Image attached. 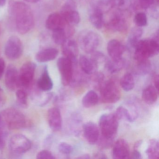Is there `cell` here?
Here are the masks:
<instances>
[{
  "instance_id": "obj_10",
  "label": "cell",
  "mask_w": 159,
  "mask_h": 159,
  "mask_svg": "<svg viewBox=\"0 0 159 159\" xmlns=\"http://www.w3.org/2000/svg\"><path fill=\"white\" fill-rule=\"evenodd\" d=\"M128 27V22L124 12L118 10L112 14L107 23V27L115 32H124Z\"/></svg>"
},
{
  "instance_id": "obj_15",
  "label": "cell",
  "mask_w": 159,
  "mask_h": 159,
  "mask_svg": "<svg viewBox=\"0 0 159 159\" xmlns=\"http://www.w3.org/2000/svg\"><path fill=\"white\" fill-rule=\"evenodd\" d=\"M5 84L6 87L11 91H15L20 87L19 72L12 65L8 66L5 75Z\"/></svg>"
},
{
  "instance_id": "obj_46",
  "label": "cell",
  "mask_w": 159,
  "mask_h": 159,
  "mask_svg": "<svg viewBox=\"0 0 159 159\" xmlns=\"http://www.w3.org/2000/svg\"><path fill=\"white\" fill-rule=\"evenodd\" d=\"M93 158L94 159H106L107 158V157L104 152H95L94 154Z\"/></svg>"
},
{
  "instance_id": "obj_13",
  "label": "cell",
  "mask_w": 159,
  "mask_h": 159,
  "mask_svg": "<svg viewBox=\"0 0 159 159\" xmlns=\"http://www.w3.org/2000/svg\"><path fill=\"white\" fill-rule=\"evenodd\" d=\"M112 158L114 159H125L130 158V147L125 139H118L113 145Z\"/></svg>"
},
{
  "instance_id": "obj_21",
  "label": "cell",
  "mask_w": 159,
  "mask_h": 159,
  "mask_svg": "<svg viewBox=\"0 0 159 159\" xmlns=\"http://www.w3.org/2000/svg\"><path fill=\"white\" fill-rule=\"evenodd\" d=\"M91 24L97 29H100L104 25V12L97 5L90 9L89 16Z\"/></svg>"
},
{
  "instance_id": "obj_35",
  "label": "cell",
  "mask_w": 159,
  "mask_h": 159,
  "mask_svg": "<svg viewBox=\"0 0 159 159\" xmlns=\"http://www.w3.org/2000/svg\"><path fill=\"white\" fill-rule=\"evenodd\" d=\"M16 98L19 106L22 108H27L28 105L27 93L25 89H19L16 91Z\"/></svg>"
},
{
  "instance_id": "obj_17",
  "label": "cell",
  "mask_w": 159,
  "mask_h": 159,
  "mask_svg": "<svg viewBox=\"0 0 159 159\" xmlns=\"http://www.w3.org/2000/svg\"><path fill=\"white\" fill-rule=\"evenodd\" d=\"M61 14L67 23L70 25H75L79 24L80 21V14L75 10L73 3H68L62 9Z\"/></svg>"
},
{
  "instance_id": "obj_42",
  "label": "cell",
  "mask_w": 159,
  "mask_h": 159,
  "mask_svg": "<svg viewBox=\"0 0 159 159\" xmlns=\"http://www.w3.org/2000/svg\"><path fill=\"white\" fill-rule=\"evenodd\" d=\"M156 1L158 3V0H138L139 6L144 10L151 8Z\"/></svg>"
},
{
  "instance_id": "obj_25",
  "label": "cell",
  "mask_w": 159,
  "mask_h": 159,
  "mask_svg": "<svg viewBox=\"0 0 159 159\" xmlns=\"http://www.w3.org/2000/svg\"><path fill=\"white\" fill-rule=\"evenodd\" d=\"M158 91L154 86L149 85L143 91L142 98L143 101L148 105L155 103L158 99Z\"/></svg>"
},
{
  "instance_id": "obj_41",
  "label": "cell",
  "mask_w": 159,
  "mask_h": 159,
  "mask_svg": "<svg viewBox=\"0 0 159 159\" xmlns=\"http://www.w3.org/2000/svg\"><path fill=\"white\" fill-rule=\"evenodd\" d=\"M37 159H54L55 157L51 152L48 150L41 151L37 154Z\"/></svg>"
},
{
  "instance_id": "obj_47",
  "label": "cell",
  "mask_w": 159,
  "mask_h": 159,
  "mask_svg": "<svg viewBox=\"0 0 159 159\" xmlns=\"http://www.w3.org/2000/svg\"><path fill=\"white\" fill-rule=\"evenodd\" d=\"M6 98L3 93V90L0 86V107H2L5 104Z\"/></svg>"
},
{
  "instance_id": "obj_7",
  "label": "cell",
  "mask_w": 159,
  "mask_h": 159,
  "mask_svg": "<svg viewBox=\"0 0 159 159\" xmlns=\"http://www.w3.org/2000/svg\"><path fill=\"white\" fill-rule=\"evenodd\" d=\"M9 148L10 150L14 154H23L31 148V142L24 135L16 134L10 139Z\"/></svg>"
},
{
  "instance_id": "obj_16",
  "label": "cell",
  "mask_w": 159,
  "mask_h": 159,
  "mask_svg": "<svg viewBox=\"0 0 159 159\" xmlns=\"http://www.w3.org/2000/svg\"><path fill=\"white\" fill-rule=\"evenodd\" d=\"M84 136L87 142L92 145L97 142L99 137V130L98 125L93 122L89 121L82 125Z\"/></svg>"
},
{
  "instance_id": "obj_23",
  "label": "cell",
  "mask_w": 159,
  "mask_h": 159,
  "mask_svg": "<svg viewBox=\"0 0 159 159\" xmlns=\"http://www.w3.org/2000/svg\"><path fill=\"white\" fill-rule=\"evenodd\" d=\"M58 55V50L55 48H48L38 52L36 59L39 63H44L54 60Z\"/></svg>"
},
{
  "instance_id": "obj_19",
  "label": "cell",
  "mask_w": 159,
  "mask_h": 159,
  "mask_svg": "<svg viewBox=\"0 0 159 159\" xmlns=\"http://www.w3.org/2000/svg\"><path fill=\"white\" fill-rule=\"evenodd\" d=\"M69 24L66 22L61 13H54L49 16L45 23L48 29L51 30L58 29H66Z\"/></svg>"
},
{
  "instance_id": "obj_45",
  "label": "cell",
  "mask_w": 159,
  "mask_h": 159,
  "mask_svg": "<svg viewBox=\"0 0 159 159\" xmlns=\"http://www.w3.org/2000/svg\"><path fill=\"white\" fill-rule=\"evenodd\" d=\"M131 156V158H132V159H142V155H141V153L138 150V149H134V151L132 152Z\"/></svg>"
},
{
  "instance_id": "obj_12",
  "label": "cell",
  "mask_w": 159,
  "mask_h": 159,
  "mask_svg": "<svg viewBox=\"0 0 159 159\" xmlns=\"http://www.w3.org/2000/svg\"><path fill=\"white\" fill-rule=\"evenodd\" d=\"M107 50L111 60H119L124 58L123 56L127 49L118 40L112 39L108 43Z\"/></svg>"
},
{
  "instance_id": "obj_56",
  "label": "cell",
  "mask_w": 159,
  "mask_h": 159,
  "mask_svg": "<svg viewBox=\"0 0 159 159\" xmlns=\"http://www.w3.org/2000/svg\"><path fill=\"white\" fill-rule=\"evenodd\" d=\"M0 31H1V26H0Z\"/></svg>"
},
{
  "instance_id": "obj_34",
  "label": "cell",
  "mask_w": 159,
  "mask_h": 159,
  "mask_svg": "<svg viewBox=\"0 0 159 159\" xmlns=\"http://www.w3.org/2000/svg\"><path fill=\"white\" fill-rule=\"evenodd\" d=\"M152 68L151 63L148 59L144 61H138L135 66V72L139 75H146L150 71Z\"/></svg>"
},
{
  "instance_id": "obj_27",
  "label": "cell",
  "mask_w": 159,
  "mask_h": 159,
  "mask_svg": "<svg viewBox=\"0 0 159 159\" xmlns=\"http://www.w3.org/2000/svg\"><path fill=\"white\" fill-rule=\"evenodd\" d=\"M143 30L142 28L136 26L130 30L127 39L128 47L132 49L134 48L139 39L143 34Z\"/></svg>"
},
{
  "instance_id": "obj_53",
  "label": "cell",
  "mask_w": 159,
  "mask_h": 159,
  "mask_svg": "<svg viewBox=\"0 0 159 159\" xmlns=\"http://www.w3.org/2000/svg\"><path fill=\"white\" fill-rule=\"evenodd\" d=\"M25 1L29 3H34L38 2L40 0H25Z\"/></svg>"
},
{
  "instance_id": "obj_36",
  "label": "cell",
  "mask_w": 159,
  "mask_h": 159,
  "mask_svg": "<svg viewBox=\"0 0 159 159\" xmlns=\"http://www.w3.org/2000/svg\"><path fill=\"white\" fill-rule=\"evenodd\" d=\"M105 77L102 72H96L93 74L92 81L94 87L97 89H100V87L104 83Z\"/></svg>"
},
{
  "instance_id": "obj_5",
  "label": "cell",
  "mask_w": 159,
  "mask_h": 159,
  "mask_svg": "<svg viewBox=\"0 0 159 159\" xmlns=\"http://www.w3.org/2000/svg\"><path fill=\"white\" fill-rule=\"evenodd\" d=\"M1 116L9 129L17 130L24 128L26 125L25 116L17 109H6L2 111Z\"/></svg>"
},
{
  "instance_id": "obj_54",
  "label": "cell",
  "mask_w": 159,
  "mask_h": 159,
  "mask_svg": "<svg viewBox=\"0 0 159 159\" xmlns=\"http://www.w3.org/2000/svg\"><path fill=\"white\" fill-rule=\"evenodd\" d=\"M6 0H0V7H2L5 5Z\"/></svg>"
},
{
  "instance_id": "obj_18",
  "label": "cell",
  "mask_w": 159,
  "mask_h": 159,
  "mask_svg": "<svg viewBox=\"0 0 159 159\" xmlns=\"http://www.w3.org/2000/svg\"><path fill=\"white\" fill-rule=\"evenodd\" d=\"M48 123L54 132L60 131L62 128V119L61 112L57 107H52L48 110L47 114Z\"/></svg>"
},
{
  "instance_id": "obj_4",
  "label": "cell",
  "mask_w": 159,
  "mask_h": 159,
  "mask_svg": "<svg viewBox=\"0 0 159 159\" xmlns=\"http://www.w3.org/2000/svg\"><path fill=\"white\" fill-rule=\"evenodd\" d=\"M99 90L101 100L103 103H116L120 98V85L117 80L114 78H111L104 82Z\"/></svg>"
},
{
  "instance_id": "obj_33",
  "label": "cell",
  "mask_w": 159,
  "mask_h": 159,
  "mask_svg": "<svg viewBox=\"0 0 159 159\" xmlns=\"http://www.w3.org/2000/svg\"><path fill=\"white\" fill-rule=\"evenodd\" d=\"M52 31V38L54 42L56 44L62 45L67 39L66 29H58Z\"/></svg>"
},
{
  "instance_id": "obj_55",
  "label": "cell",
  "mask_w": 159,
  "mask_h": 159,
  "mask_svg": "<svg viewBox=\"0 0 159 159\" xmlns=\"http://www.w3.org/2000/svg\"><path fill=\"white\" fill-rule=\"evenodd\" d=\"M2 120V117L1 115L0 114V125L1 124Z\"/></svg>"
},
{
  "instance_id": "obj_40",
  "label": "cell",
  "mask_w": 159,
  "mask_h": 159,
  "mask_svg": "<svg viewBox=\"0 0 159 159\" xmlns=\"http://www.w3.org/2000/svg\"><path fill=\"white\" fill-rule=\"evenodd\" d=\"M91 59L98 66V64L100 63L106 62L107 60V57L104 54L101 52L95 51L92 53Z\"/></svg>"
},
{
  "instance_id": "obj_38",
  "label": "cell",
  "mask_w": 159,
  "mask_h": 159,
  "mask_svg": "<svg viewBox=\"0 0 159 159\" xmlns=\"http://www.w3.org/2000/svg\"><path fill=\"white\" fill-rule=\"evenodd\" d=\"M97 142L99 148L102 149H107L113 146L114 139L107 138L101 136L99 137Z\"/></svg>"
},
{
  "instance_id": "obj_37",
  "label": "cell",
  "mask_w": 159,
  "mask_h": 159,
  "mask_svg": "<svg viewBox=\"0 0 159 159\" xmlns=\"http://www.w3.org/2000/svg\"><path fill=\"white\" fill-rule=\"evenodd\" d=\"M134 21L137 26L142 27L145 26L148 24V19L147 15L144 12L137 13L135 15L134 17Z\"/></svg>"
},
{
  "instance_id": "obj_24",
  "label": "cell",
  "mask_w": 159,
  "mask_h": 159,
  "mask_svg": "<svg viewBox=\"0 0 159 159\" xmlns=\"http://www.w3.org/2000/svg\"><path fill=\"white\" fill-rule=\"evenodd\" d=\"M115 115L118 120H124L129 122H134L138 116L135 111L129 110L123 106L119 107L117 109Z\"/></svg>"
},
{
  "instance_id": "obj_26",
  "label": "cell",
  "mask_w": 159,
  "mask_h": 159,
  "mask_svg": "<svg viewBox=\"0 0 159 159\" xmlns=\"http://www.w3.org/2000/svg\"><path fill=\"white\" fill-rule=\"evenodd\" d=\"M82 118L80 113H74L70 116L69 120V127L70 131L74 135L78 136L81 133Z\"/></svg>"
},
{
  "instance_id": "obj_29",
  "label": "cell",
  "mask_w": 159,
  "mask_h": 159,
  "mask_svg": "<svg viewBox=\"0 0 159 159\" xmlns=\"http://www.w3.org/2000/svg\"><path fill=\"white\" fill-rule=\"evenodd\" d=\"M98 101L99 97L97 93L93 90H90L83 98L82 103L84 107L89 108L96 106Z\"/></svg>"
},
{
  "instance_id": "obj_9",
  "label": "cell",
  "mask_w": 159,
  "mask_h": 159,
  "mask_svg": "<svg viewBox=\"0 0 159 159\" xmlns=\"http://www.w3.org/2000/svg\"><path fill=\"white\" fill-rule=\"evenodd\" d=\"M23 50L22 41L16 36L10 37L7 40L4 48L5 55L7 58L12 60L20 58L23 54Z\"/></svg>"
},
{
  "instance_id": "obj_1",
  "label": "cell",
  "mask_w": 159,
  "mask_h": 159,
  "mask_svg": "<svg viewBox=\"0 0 159 159\" xmlns=\"http://www.w3.org/2000/svg\"><path fill=\"white\" fill-rule=\"evenodd\" d=\"M11 12L15 19L16 29L19 33L25 34L30 31L34 25V18L31 8L21 2H13Z\"/></svg>"
},
{
  "instance_id": "obj_11",
  "label": "cell",
  "mask_w": 159,
  "mask_h": 159,
  "mask_svg": "<svg viewBox=\"0 0 159 159\" xmlns=\"http://www.w3.org/2000/svg\"><path fill=\"white\" fill-rule=\"evenodd\" d=\"M36 68L37 65L32 62H26L22 66L19 72L20 87L26 88L30 86L34 79Z\"/></svg>"
},
{
  "instance_id": "obj_20",
  "label": "cell",
  "mask_w": 159,
  "mask_h": 159,
  "mask_svg": "<svg viewBox=\"0 0 159 159\" xmlns=\"http://www.w3.org/2000/svg\"><path fill=\"white\" fill-rule=\"evenodd\" d=\"M37 88L43 92L51 91L53 87V83L49 74L47 66H45L37 81Z\"/></svg>"
},
{
  "instance_id": "obj_6",
  "label": "cell",
  "mask_w": 159,
  "mask_h": 159,
  "mask_svg": "<svg viewBox=\"0 0 159 159\" xmlns=\"http://www.w3.org/2000/svg\"><path fill=\"white\" fill-rule=\"evenodd\" d=\"M99 126L101 136L114 139L118 131V120L113 113L103 114L99 118Z\"/></svg>"
},
{
  "instance_id": "obj_39",
  "label": "cell",
  "mask_w": 159,
  "mask_h": 159,
  "mask_svg": "<svg viewBox=\"0 0 159 159\" xmlns=\"http://www.w3.org/2000/svg\"><path fill=\"white\" fill-rule=\"evenodd\" d=\"M58 149L59 152L65 155L71 154L73 151V148L71 145L65 142H62L58 145Z\"/></svg>"
},
{
  "instance_id": "obj_50",
  "label": "cell",
  "mask_w": 159,
  "mask_h": 159,
  "mask_svg": "<svg viewBox=\"0 0 159 159\" xmlns=\"http://www.w3.org/2000/svg\"><path fill=\"white\" fill-rule=\"evenodd\" d=\"M5 142L4 136L2 133H0V150L2 149L5 146Z\"/></svg>"
},
{
  "instance_id": "obj_30",
  "label": "cell",
  "mask_w": 159,
  "mask_h": 159,
  "mask_svg": "<svg viewBox=\"0 0 159 159\" xmlns=\"http://www.w3.org/2000/svg\"><path fill=\"white\" fill-rule=\"evenodd\" d=\"M126 64L125 58L119 60H107L105 62V67L108 72L114 73L121 70Z\"/></svg>"
},
{
  "instance_id": "obj_32",
  "label": "cell",
  "mask_w": 159,
  "mask_h": 159,
  "mask_svg": "<svg viewBox=\"0 0 159 159\" xmlns=\"http://www.w3.org/2000/svg\"><path fill=\"white\" fill-rule=\"evenodd\" d=\"M120 86L124 91L128 92L134 89L135 86V80L131 73H126L120 80Z\"/></svg>"
},
{
  "instance_id": "obj_8",
  "label": "cell",
  "mask_w": 159,
  "mask_h": 159,
  "mask_svg": "<svg viewBox=\"0 0 159 159\" xmlns=\"http://www.w3.org/2000/svg\"><path fill=\"white\" fill-rule=\"evenodd\" d=\"M57 66L61 76V81L64 86L70 85L74 72V65L70 59L66 57L58 58Z\"/></svg>"
},
{
  "instance_id": "obj_52",
  "label": "cell",
  "mask_w": 159,
  "mask_h": 159,
  "mask_svg": "<svg viewBox=\"0 0 159 159\" xmlns=\"http://www.w3.org/2000/svg\"><path fill=\"white\" fill-rule=\"evenodd\" d=\"M77 159H89L91 158L90 155L88 154H84L80 155L79 157H77Z\"/></svg>"
},
{
  "instance_id": "obj_3",
  "label": "cell",
  "mask_w": 159,
  "mask_h": 159,
  "mask_svg": "<svg viewBox=\"0 0 159 159\" xmlns=\"http://www.w3.org/2000/svg\"><path fill=\"white\" fill-rule=\"evenodd\" d=\"M101 42L100 36L93 30H85L78 35V45L86 53L91 54L96 51Z\"/></svg>"
},
{
  "instance_id": "obj_44",
  "label": "cell",
  "mask_w": 159,
  "mask_h": 159,
  "mask_svg": "<svg viewBox=\"0 0 159 159\" xmlns=\"http://www.w3.org/2000/svg\"><path fill=\"white\" fill-rule=\"evenodd\" d=\"M5 62L2 58H0V80L2 78L5 71Z\"/></svg>"
},
{
  "instance_id": "obj_48",
  "label": "cell",
  "mask_w": 159,
  "mask_h": 159,
  "mask_svg": "<svg viewBox=\"0 0 159 159\" xmlns=\"http://www.w3.org/2000/svg\"><path fill=\"white\" fill-rule=\"evenodd\" d=\"M153 82L154 84V87L159 92V76L158 74L154 75L153 77Z\"/></svg>"
},
{
  "instance_id": "obj_31",
  "label": "cell",
  "mask_w": 159,
  "mask_h": 159,
  "mask_svg": "<svg viewBox=\"0 0 159 159\" xmlns=\"http://www.w3.org/2000/svg\"><path fill=\"white\" fill-rule=\"evenodd\" d=\"M146 153L149 159L159 158V143L156 139H152L149 141L148 145L146 150Z\"/></svg>"
},
{
  "instance_id": "obj_14",
  "label": "cell",
  "mask_w": 159,
  "mask_h": 159,
  "mask_svg": "<svg viewBox=\"0 0 159 159\" xmlns=\"http://www.w3.org/2000/svg\"><path fill=\"white\" fill-rule=\"evenodd\" d=\"M62 46L63 54L70 59L74 66H76L78 63L77 57L79 53L78 43L73 40L67 39Z\"/></svg>"
},
{
  "instance_id": "obj_51",
  "label": "cell",
  "mask_w": 159,
  "mask_h": 159,
  "mask_svg": "<svg viewBox=\"0 0 159 159\" xmlns=\"http://www.w3.org/2000/svg\"><path fill=\"white\" fill-rule=\"evenodd\" d=\"M142 143H143V140H139L136 141L135 143L134 144V149H138V148H139L140 146L142 145Z\"/></svg>"
},
{
  "instance_id": "obj_28",
  "label": "cell",
  "mask_w": 159,
  "mask_h": 159,
  "mask_svg": "<svg viewBox=\"0 0 159 159\" xmlns=\"http://www.w3.org/2000/svg\"><path fill=\"white\" fill-rule=\"evenodd\" d=\"M112 8L120 11L126 12L132 10L135 3V0H111Z\"/></svg>"
},
{
  "instance_id": "obj_22",
  "label": "cell",
  "mask_w": 159,
  "mask_h": 159,
  "mask_svg": "<svg viewBox=\"0 0 159 159\" xmlns=\"http://www.w3.org/2000/svg\"><path fill=\"white\" fill-rule=\"evenodd\" d=\"M79 65L84 73L88 75L93 74L97 70L98 66L91 59L84 55L80 56Z\"/></svg>"
},
{
  "instance_id": "obj_49",
  "label": "cell",
  "mask_w": 159,
  "mask_h": 159,
  "mask_svg": "<svg viewBox=\"0 0 159 159\" xmlns=\"http://www.w3.org/2000/svg\"><path fill=\"white\" fill-rule=\"evenodd\" d=\"M53 136L52 135H49L46 139H45V142H44V145L45 146H49L50 145H52V143Z\"/></svg>"
},
{
  "instance_id": "obj_43",
  "label": "cell",
  "mask_w": 159,
  "mask_h": 159,
  "mask_svg": "<svg viewBox=\"0 0 159 159\" xmlns=\"http://www.w3.org/2000/svg\"><path fill=\"white\" fill-rule=\"evenodd\" d=\"M53 97V93H47L43 95V98L42 99L40 103L39 104V106L41 107H44L46 106Z\"/></svg>"
},
{
  "instance_id": "obj_2",
  "label": "cell",
  "mask_w": 159,
  "mask_h": 159,
  "mask_svg": "<svg viewBox=\"0 0 159 159\" xmlns=\"http://www.w3.org/2000/svg\"><path fill=\"white\" fill-rule=\"evenodd\" d=\"M134 49V57L137 62L148 60L157 55L159 52L158 32L151 39L139 40Z\"/></svg>"
}]
</instances>
